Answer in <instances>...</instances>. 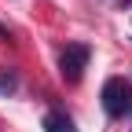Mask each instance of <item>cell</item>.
Wrapping results in <instances>:
<instances>
[{
    "label": "cell",
    "mask_w": 132,
    "mask_h": 132,
    "mask_svg": "<svg viewBox=\"0 0 132 132\" xmlns=\"http://www.w3.org/2000/svg\"><path fill=\"white\" fill-rule=\"evenodd\" d=\"M88 59H92L88 44H66L62 55H59V73H62V81H70V85H73V81H81Z\"/></svg>",
    "instance_id": "2"
},
{
    "label": "cell",
    "mask_w": 132,
    "mask_h": 132,
    "mask_svg": "<svg viewBox=\"0 0 132 132\" xmlns=\"http://www.w3.org/2000/svg\"><path fill=\"white\" fill-rule=\"evenodd\" d=\"M99 99H103L106 118H114V121H121L125 114H132V85H128L125 77H106Z\"/></svg>",
    "instance_id": "1"
},
{
    "label": "cell",
    "mask_w": 132,
    "mask_h": 132,
    "mask_svg": "<svg viewBox=\"0 0 132 132\" xmlns=\"http://www.w3.org/2000/svg\"><path fill=\"white\" fill-rule=\"evenodd\" d=\"M118 4H132V0H118Z\"/></svg>",
    "instance_id": "5"
},
{
    "label": "cell",
    "mask_w": 132,
    "mask_h": 132,
    "mask_svg": "<svg viewBox=\"0 0 132 132\" xmlns=\"http://www.w3.org/2000/svg\"><path fill=\"white\" fill-rule=\"evenodd\" d=\"M44 132H77V125H73V118L66 110H48L44 114Z\"/></svg>",
    "instance_id": "3"
},
{
    "label": "cell",
    "mask_w": 132,
    "mask_h": 132,
    "mask_svg": "<svg viewBox=\"0 0 132 132\" xmlns=\"http://www.w3.org/2000/svg\"><path fill=\"white\" fill-rule=\"evenodd\" d=\"M15 92H19V73L0 70V95H15Z\"/></svg>",
    "instance_id": "4"
}]
</instances>
